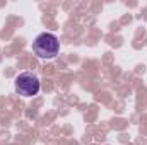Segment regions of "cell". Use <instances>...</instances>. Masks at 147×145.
<instances>
[{"mask_svg": "<svg viewBox=\"0 0 147 145\" xmlns=\"http://www.w3.org/2000/svg\"><path fill=\"white\" fill-rule=\"evenodd\" d=\"M16 91L24 97H33L39 92V79L34 73L24 72L16 77Z\"/></svg>", "mask_w": 147, "mask_h": 145, "instance_id": "2", "label": "cell"}, {"mask_svg": "<svg viewBox=\"0 0 147 145\" xmlns=\"http://www.w3.org/2000/svg\"><path fill=\"white\" fill-rule=\"evenodd\" d=\"M33 51L34 55L45 60H51L58 55L60 51V43L58 38L51 33H41L39 36L33 41Z\"/></svg>", "mask_w": 147, "mask_h": 145, "instance_id": "1", "label": "cell"}]
</instances>
